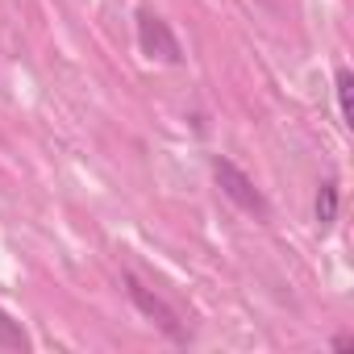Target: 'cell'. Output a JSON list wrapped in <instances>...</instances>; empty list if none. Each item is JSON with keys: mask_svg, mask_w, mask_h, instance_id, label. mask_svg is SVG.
<instances>
[{"mask_svg": "<svg viewBox=\"0 0 354 354\" xmlns=\"http://www.w3.org/2000/svg\"><path fill=\"white\" fill-rule=\"evenodd\" d=\"M138 46H142L146 59H158V63H180L184 59L175 34L167 30V21L150 9H138Z\"/></svg>", "mask_w": 354, "mask_h": 354, "instance_id": "obj_2", "label": "cell"}, {"mask_svg": "<svg viewBox=\"0 0 354 354\" xmlns=\"http://www.w3.org/2000/svg\"><path fill=\"white\" fill-rule=\"evenodd\" d=\"M333 88H337V109H342V121H346V125H354V75L342 67V71H337V80H333Z\"/></svg>", "mask_w": 354, "mask_h": 354, "instance_id": "obj_6", "label": "cell"}, {"mask_svg": "<svg viewBox=\"0 0 354 354\" xmlns=\"http://www.w3.org/2000/svg\"><path fill=\"white\" fill-rule=\"evenodd\" d=\"M337 221V184L333 180H325L321 188H317V225L321 230H329Z\"/></svg>", "mask_w": 354, "mask_h": 354, "instance_id": "obj_4", "label": "cell"}, {"mask_svg": "<svg viewBox=\"0 0 354 354\" xmlns=\"http://www.w3.org/2000/svg\"><path fill=\"white\" fill-rule=\"evenodd\" d=\"M125 288H129V300H133V304H138V308H142V313H146V317H150V321H154V325H158V329L167 333V337H175V342H188V329L180 325V317H175V308H167V304H162L158 296H150V292H146V288H142V283H138L133 275L125 279Z\"/></svg>", "mask_w": 354, "mask_h": 354, "instance_id": "obj_3", "label": "cell"}, {"mask_svg": "<svg viewBox=\"0 0 354 354\" xmlns=\"http://www.w3.org/2000/svg\"><path fill=\"white\" fill-rule=\"evenodd\" d=\"M0 350H30V337H26L21 321H13L5 308H0Z\"/></svg>", "mask_w": 354, "mask_h": 354, "instance_id": "obj_5", "label": "cell"}, {"mask_svg": "<svg viewBox=\"0 0 354 354\" xmlns=\"http://www.w3.org/2000/svg\"><path fill=\"white\" fill-rule=\"evenodd\" d=\"M213 175H217V188L242 209V213H254V217H267V201H263V192L250 184V175L242 171V167H234L230 158H217L213 162Z\"/></svg>", "mask_w": 354, "mask_h": 354, "instance_id": "obj_1", "label": "cell"}]
</instances>
